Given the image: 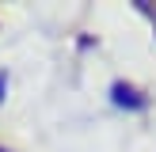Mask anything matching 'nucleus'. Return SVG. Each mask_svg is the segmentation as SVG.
I'll use <instances>...</instances> for the list:
<instances>
[{
	"label": "nucleus",
	"instance_id": "2",
	"mask_svg": "<svg viewBox=\"0 0 156 152\" xmlns=\"http://www.w3.org/2000/svg\"><path fill=\"white\" fill-rule=\"evenodd\" d=\"M0 152H4V148H0Z\"/></svg>",
	"mask_w": 156,
	"mask_h": 152
},
{
	"label": "nucleus",
	"instance_id": "1",
	"mask_svg": "<svg viewBox=\"0 0 156 152\" xmlns=\"http://www.w3.org/2000/svg\"><path fill=\"white\" fill-rule=\"evenodd\" d=\"M111 95H114V103H118V106H133V110H141V106H145V95H141L137 88H129V84H114Z\"/></svg>",
	"mask_w": 156,
	"mask_h": 152
}]
</instances>
